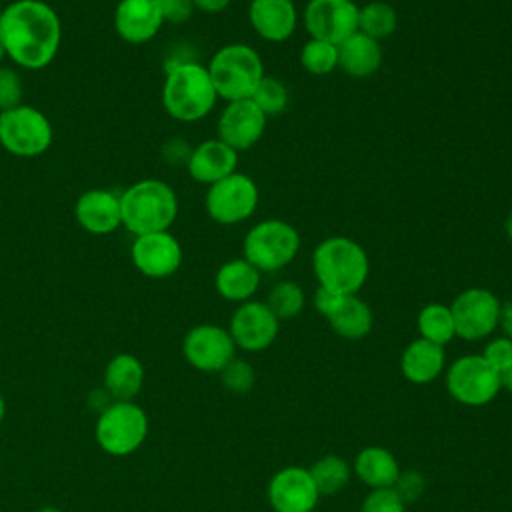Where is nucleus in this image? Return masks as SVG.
<instances>
[{
	"instance_id": "24",
	"label": "nucleus",
	"mask_w": 512,
	"mask_h": 512,
	"mask_svg": "<svg viewBox=\"0 0 512 512\" xmlns=\"http://www.w3.org/2000/svg\"><path fill=\"white\" fill-rule=\"evenodd\" d=\"M262 272L246 258L226 260L214 276L216 292L228 302H248L260 288Z\"/></svg>"
},
{
	"instance_id": "31",
	"label": "nucleus",
	"mask_w": 512,
	"mask_h": 512,
	"mask_svg": "<svg viewBox=\"0 0 512 512\" xmlns=\"http://www.w3.org/2000/svg\"><path fill=\"white\" fill-rule=\"evenodd\" d=\"M266 306L274 312L278 320H290L304 310L306 294L300 284L292 280H280L270 288Z\"/></svg>"
},
{
	"instance_id": "38",
	"label": "nucleus",
	"mask_w": 512,
	"mask_h": 512,
	"mask_svg": "<svg viewBox=\"0 0 512 512\" xmlns=\"http://www.w3.org/2000/svg\"><path fill=\"white\" fill-rule=\"evenodd\" d=\"M482 356L496 372L502 374L512 366V340L506 336H496L488 340L482 350Z\"/></svg>"
},
{
	"instance_id": "1",
	"label": "nucleus",
	"mask_w": 512,
	"mask_h": 512,
	"mask_svg": "<svg viewBox=\"0 0 512 512\" xmlns=\"http://www.w3.org/2000/svg\"><path fill=\"white\" fill-rule=\"evenodd\" d=\"M0 40L20 68L40 70L48 66L62 42V22L56 10L42 0H14L2 10Z\"/></svg>"
},
{
	"instance_id": "2",
	"label": "nucleus",
	"mask_w": 512,
	"mask_h": 512,
	"mask_svg": "<svg viewBox=\"0 0 512 512\" xmlns=\"http://www.w3.org/2000/svg\"><path fill=\"white\" fill-rule=\"evenodd\" d=\"M218 100L208 68L182 60L166 68L162 106L178 122H198L208 116Z\"/></svg>"
},
{
	"instance_id": "48",
	"label": "nucleus",
	"mask_w": 512,
	"mask_h": 512,
	"mask_svg": "<svg viewBox=\"0 0 512 512\" xmlns=\"http://www.w3.org/2000/svg\"><path fill=\"white\" fill-rule=\"evenodd\" d=\"M34 512H62V510L56 508V506H42V508H38V510H34Z\"/></svg>"
},
{
	"instance_id": "30",
	"label": "nucleus",
	"mask_w": 512,
	"mask_h": 512,
	"mask_svg": "<svg viewBox=\"0 0 512 512\" xmlns=\"http://www.w3.org/2000/svg\"><path fill=\"white\" fill-rule=\"evenodd\" d=\"M396 26H398V16L394 6L388 2L374 0L364 4L358 12V32L378 42L392 36Z\"/></svg>"
},
{
	"instance_id": "27",
	"label": "nucleus",
	"mask_w": 512,
	"mask_h": 512,
	"mask_svg": "<svg viewBox=\"0 0 512 512\" xmlns=\"http://www.w3.org/2000/svg\"><path fill=\"white\" fill-rule=\"evenodd\" d=\"M326 320L330 328L344 340H362L372 332L374 326L372 308L358 294H346L340 306Z\"/></svg>"
},
{
	"instance_id": "23",
	"label": "nucleus",
	"mask_w": 512,
	"mask_h": 512,
	"mask_svg": "<svg viewBox=\"0 0 512 512\" xmlns=\"http://www.w3.org/2000/svg\"><path fill=\"white\" fill-rule=\"evenodd\" d=\"M146 370L138 356L120 352L112 356L102 374V388L112 400H134L144 386Z\"/></svg>"
},
{
	"instance_id": "26",
	"label": "nucleus",
	"mask_w": 512,
	"mask_h": 512,
	"mask_svg": "<svg viewBox=\"0 0 512 512\" xmlns=\"http://www.w3.org/2000/svg\"><path fill=\"white\" fill-rule=\"evenodd\" d=\"M352 474H356L370 490L392 488L400 474V464L388 448L364 446L352 462Z\"/></svg>"
},
{
	"instance_id": "43",
	"label": "nucleus",
	"mask_w": 512,
	"mask_h": 512,
	"mask_svg": "<svg viewBox=\"0 0 512 512\" xmlns=\"http://www.w3.org/2000/svg\"><path fill=\"white\" fill-rule=\"evenodd\" d=\"M498 328L502 330V336L512 340V300L502 302L500 318H498Z\"/></svg>"
},
{
	"instance_id": "19",
	"label": "nucleus",
	"mask_w": 512,
	"mask_h": 512,
	"mask_svg": "<svg viewBox=\"0 0 512 512\" xmlns=\"http://www.w3.org/2000/svg\"><path fill=\"white\" fill-rule=\"evenodd\" d=\"M76 222L90 234L104 236L122 226L120 194L104 188L86 190L74 204Z\"/></svg>"
},
{
	"instance_id": "47",
	"label": "nucleus",
	"mask_w": 512,
	"mask_h": 512,
	"mask_svg": "<svg viewBox=\"0 0 512 512\" xmlns=\"http://www.w3.org/2000/svg\"><path fill=\"white\" fill-rule=\"evenodd\" d=\"M4 416H6V400H4V396L0 394V424L4 422Z\"/></svg>"
},
{
	"instance_id": "37",
	"label": "nucleus",
	"mask_w": 512,
	"mask_h": 512,
	"mask_svg": "<svg viewBox=\"0 0 512 512\" xmlns=\"http://www.w3.org/2000/svg\"><path fill=\"white\" fill-rule=\"evenodd\" d=\"M424 488H426V478L418 470H400V474L392 486V490L400 496V500L404 504L416 502L422 496Z\"/></svg>"
},
{
	"instance_id": "35",
	"label": "nucleus",
	"mask_w": 512,
	"mask_h": 512,
	"mask_svg": "<svg viewBox=\"0 0 512 512\" xmlns=\"http://www.w3.org/2000/svg\"><path fill=\"white\" fill-rule=\"evenodd\" d=\"M24 86L20 74L10 66H0V112L22 104Z\"/></svg>"
},
{
	"instance_id": "9",
	"label": "nucleus",
	"mask_w": 512,
	"mask_h": 512,
	"mask_svg": "<svg viewBox=\"0 0 512 512\" xmlns=\"http://www.w3.org/2000/svg\"><path fill=\"white\" fill-rule=\"evenodd\" d=\"M446 390L462 406L482 408L502 390L500 372H496L482 354H466L446 368Z\"/></svg>"
},
{
	"instance_id": "16",
	"label": "nucleus",
	"mask_w": 512,
	"mask_h": 512,
	"mask_svg": "<svg viewBox=\"0 0 512 512\" xmlns=\"http://www.w3.org/2000/svg\"><path fill=\"white\" fill-rule=\"evenodd\" d=\"M182 246L174 234L150 232L134 236L130 258L136 270L148 278H168L182 264Z\"/></svg>"
},
{
	"instance_id": "44",
	"label": "nucleus",
	"mask_w": 512,
	"mask_h": 512,
	"mask_svg": "<svg viewBox=\"0 0 512 512\" xmlns=\"http://www.w3.org/2000/svg\"><path fill=\"white\" fill-rule=\"evenodd\" d=\"M232 0H192L194 8L206 14H218L230 6Z\"/></svg>"
},
{
	"instance_id": "10",
	"label": "nucleus",
	"mask_w": 512,
	"mask_h": 512,
	"mask_svg": "<svg viewBox=\"0 0 512 512\" xmlns=\"http://www.w3.org/2000/svg\"><path fill=\"white\" fill-rule=\"evenodd\" d=\"M258 198L260 192L256 182L248 174L232 172L208 186L204 208L214 222L222 226H234L254 214Z\"/></svg>"
},
{
	"instance_id": "14",
	"label": "nucleus",
	"mask_w": 512,
	"mask_h": 512,
	"mask_svg": "<svg viewBox=\"0 0 512 512\" xmlns=\"http://www.w3.org/2000/svg\"><path fill=\"white\" fill-rule=\"evenodd\" d=\"M228 332L236 348L244 352H262L270 348L280 332V320L260 300L238 304L230 316Z\"/></svg>"
},
{
	"instance_id": "17",
	"label": "nucleus",
	"mask_w": 512,
	"mask_h": 512,
	"mask_svg": "<svg viewBox=\"0 0 512 512\" xmlns=\"http://www.w3.org/2000/svg\"><path fill=\"white\" fill-rule=\"evenodd\" d=\"M264 130L266 116L250 98L228 102L216 122L218 138L236 152L252 148L264 136Z\"/></svg>"
},
{
	"instance_id": "18",
	"label": "nucleus",
	"mask_w": 512,
	"mask_h": 512,
	"mask_svg": "<svg viewBox=\"0 0 512 512\" xmlns=\"http://www.w3.org/2000/svg\"><path fill=\"white\" fill-rule=\"evenodd\" d=\"M158 0H120L114 10L116 34L128 44H146L162 28Z\"/></svg>"
},
{
	"instance_id": "46",
	"label": "nucleus",
	"mask_w": 512,
	"mask_h": 512,
	"mask_svg": "<svg viewBox=\"0 0 512 512\" xmlns=\"http://www.w3.org/2000/svg\"><path fill=\"white\" fill-rule=\"evenodd\" d=\"M504 232H506L508 240L512 242V210H510V214L506 216V222H504Z\"/></svg>"
},
{
	"instance_id": "11",
	"label": "nucleus",
	"mask_w": 512,
	"mask_h": 512,
	"mask_svg": "<svg viewBox=\"0 0 512 512\" xmlns=\"http://www.w3.org/2000/svg\"><path fill=\"white\" fill-rule=\"evenodd\" d=\"M500 298L488 288L472 286L462 290L450 304L456 336L466 342L488 338L498 328Z\"/></svg>"
},
{
	"instance_id": "41",
	"label": "nucleus",
	"mask_w": 512,
	"mask_h": 512,
	"mask_svg": "<svg viewBox=\"0 0 512 512\" xmlns=\"http://www.w3.org/2000/svg\"><path fill=\"white\" fill-rule=\"evenodd\" d=\"M344 296H346V294H340V292H334V290H330V288L318 286L316 292H314L312 302H314V308L318 310V314H322L324 318H328V316L340 306V302H342Z\"/></svg>"
},
{
	"instance_id": "42",
	"label": "nucleus",
	"mask_w": 512,
	"mask_h": 512,
	"mask_svg": "<svg viewBox=\"0 0 512 512\" xmlns=\"http://www.w3.org/2000/svg\"><path fill=\"white\" fill-rule=\"evenodd\" d=\"M112 402H114V400H112V396H110L104 388L92 390V392L88 394V406H90V410H92V412H96V416H98L102 410H106Z\"/></svg>"
},
{
	"instance_id": "12",
	"label": "nucleus",
	"mask_w": 512,
	"mask_h": 512,
	"mask_svg": "<svg viewBox=\"0 0 512 512\" xmlns=\"http://www.w3.org/2000/svg\"><path fill=\"white\" fill-rule=\"evenodd\" d=\"M182 356L198 372L220 374V370L236 358V344L228 328L218 324H196L184 334Z\"/></svg>"
},
{
	"instance_id": "8",
	"label": "nucleus",
	"mask_w": 512,
	"mask_h": 512,
	"mask_svg": "<svg viewBox=\"0 0 512 512\" xmlns=\"http://www.w3.org/2000/svg\"><path fill=\"white\" fill-rule=\"evenodd\" d=\"M54 132L48 116L34 106L18 104L0 112V146L18 158H36L52 144Z\"/></svg>"
},
{
	"instance_id": "22",
	"label": "nucleus",
	"mask_w": 512,
	"mask_h": 512,
	"mask_svg": "<svg viewBox=\"0 0 512 512\" xmlns=\"http://www.w3.org/2000/svg\"><path fill=\"white\" fill-rule=\"evenodd\" d=\"M446 368L444 346L428 342L424 338L412 340L400 356V372L412 384H430L434 382Z\"/></svg>"
},
{
	"instance_id": "34",
	"label": "nucleus",
	"mask_w": 512,
	"mask_h": 512,
	"mask_svg": "<svg viewBox=\"0 0 512 512\" xmlns=\"http://www.w3.org/2000/svg\"><path fill=\"white\" fill-rule=\"evenodd\" d=\"M220 380L226 390H230L234 394H246L256 384V372L250 362H246L242 358H232L220 370Z\"/></svg>"
},
{
	"instance_id": "36",
	"label": "nucleus",
	"mask_w": 512,
	"mask_h": 512,
	"mask_svg": "<svg viewBox=\"0 0 512 512\" xmlns=\"http://www.w3.org/2000/svg\"><path fill=\"white\" fill-rule=\"evenodd\" d=\"M360 512H406V504L392 488L370 490L360 506Z\"/></svg>"
},
{
	"instance_id": "21",
	"label": "nucleus",
	"mask_w": 512,
	"mask_h": 512,
	"mask_svg": "<svg viewBox=\"0 0 512 512\" xmlns=\"http://www.w3.org/2000/svg\"><path fill=\"white\" fill-rule=\"evenodd\" d=\"M238 152L220 138H210L192 148L188 158V174L200 184H214L224 176L236 172Z\"/></svg>"
},
{
	"instance_id": "4",
	"label": "nucleus",
	"mask_w": 512,
	"mask_h": 512,
	"mask_svg": "<svg viewBox=\"0 0 512 512\" xmlns=\"http://www.w3.org/2000/svg\"><path fill=\"white\" fill-rule=\"evenodd\" d=\"M122 226L134 236L164 232L178 216V196L170 184L144 178L120 194Z\"/></svg>"
},
{
	"instance_id": "20",
	"label": "nucleus",
	"mask_w": 512,
	"mask_h": 512,
	"mask_svg": "<svg viewBox=\"0 0 512 512\" xmlns=\"http://www.w3.org/2000/svg\"><path fill=\"white\" fill-rule=\"evenodd\" d=\"M248 20L266 42H284L298 26V10L292 0H252Z\"/></svg>"
},
{
	"instance_id": "3",
	"label": "nucleus",
	"mask_w": 512,
	"mask_h": 512,
	"mask_svg": "<svg viewBox=\"0 0 512 512\" xmlns=\"http://www.w3.org/2000/svg\"><path fill=\"white\" fill-rule=\"evenodd\" d=\"M312 272L318 286L340 294H358L370 274L366 250L352 238H324L312 252Z\"/></svg>"
},
{
	"instance_id": "45",
	"label": "nucleus",
	"mask_w": 512,
	"mask_h": 512,
	"mask_svg": "<svg viewBox=\"0 0 512 512\" xmlns=\"http://www.w3.org/2000/svg\"><path fill=\"white\" fill-rule=\"evenodd\" d=\"M500 382H502V388L512 394V366L500 374Z\"/></svg>"
},
{
	"instance_id": "15",
	"label": "nucleus",
	"mask_w": 512,
	"mask_h": 512,
	"mask_svg": "<svg viewBox=\"0 0 512 512\" xmlns=\"http://www.w3.org/2000/svg\"><path fill=\"white\" fill-rule=\"evenodd\" d=\"M266 496L274 512H314L320 492L304 466H286L272 474Z\"/></svg>"
},
{
	"instance_id": "50",
	"label": "nucleus",
	"mask_w": 512,
	"mask_h": 512,
	"mask_svg": "<svg viewBox=\"0 0 512 512\" xmlns=\"http://www.w3.org/2000/svg\"><path fill=\"white\" fill-rule=\"evenodd\" d=\"M2 10H4V6H2V4H0V18H2Z\"/></svg>"
},
{
	"instance_id": "28",
	"label": "nucleus",
	"mask_w": 512,
	"mask_h": 512,
	"mask_svg": "<svg viewBox=\"0 0 512 512\" xmlns=\"http://www.w3.org/2000/svg\"><path fill=\"white\" fill-rule=\"evenodd\" d=\"M416 328L420 338L438 346H446L456 336L452 310L450 306L440 302H430L420 308L416 316Z\"/></svg>"
},
{
	"instance_id": "40",
	"label": "nucleus",
	"mask_w": 512,
	"mask_h": 512,
	"mask_svg": "<svg viewBox=\"0 0 512 512\" xmlns=\"http://www.w3.org/2000/svg\"><path fill=\"white\" fill-rule=\"evenodd\" d=\"M192 154V148L188 146L186 140L182 138H170L162 144L160 148V156L166 164L178 166V164H188V158Z\"/></svg>"
},
{
	"instance_id": "39",
	"label": "nucleus",
	"mask_w": 512,
	"mask_h": 512,
	"mask_svg": "<svg viewBox=\"0 0 512 512\" xmlns=\"http://www.w3.org/2000/svg\"><path fill=\"white\" fill-rule=\"evenodd\" d=\"M158 6L164 22H170V24L188 22L196 10L192 0H158Z\"/></svg>"
},
{
	"instance_id": "49",
	"label": "nucleus",
	"mask_w": 512,
	"mask_h": 512,
	"mask_svg": "<svg viewBox=\"0 0 512 512\" xmlns=\"http://www.w3.org/2000/svg\"><path fill=\"white\" fill-rule=\"evenodd\" d=\"M6 58V50H4V44H2V40H0V66H2V60Z\"/></svg>"
},
{
	"instance_id": "6",
	"label": "nucleus",
	"mask_w": 512,
	"mask_h": 512,
	"mask_svg": "<svg viewBox=\"0 0 512 512\" xmlns=\"http://www.w3.org/2000/svg\"><path fill=\"white\" fill-rule=\"evenodd\" d=\"M148 414L134 400H114L96 416V444L110 456L124 458L134 454L148 438Z\"/></svg>"
},
{
	"instance_id": "33",
	"label": "nucleus",
	"mask_w": 512,
	"mask_h": 512,
	"mask_svg": "<svg viewBox=\"0 0 512 512\" xmlns=\"http://www.w3.org/2000/svg\"><path fill=\"white\" fill-rule=\"evenodd\" d=\"M250 100L264 112L266 118L276 116V114L284 112L288 106V90H286L284 82H280L274 76L264 74V78L256 86L254 94L250 96Z\"/></svg>"
},
{
	"instance_id": "29",
	"label": "nucleus",
	"mask_w": 512,
	"mask_h": 512,
	"mask_svg": "<svg viewBox=\"0 0 512 512\" xmlns=\"http://www.w3.org/2000/svg\"><path fill=\"white\" fill-rule=\"evenodd\" d=\"M308 470L320 496L338 494L350 482L352 476V466L342 456L336 454L320 456Z\"/></svg>"
},
{
	"instance_id": "5",
	"label": "nucleus",
	"mask_w": 512,
	"mask_h": 512,
	"mask_svg": "<svg viewBox=\"0 0 512 512\" xmlns=\"http://www.w3.org/2000/svg\"><path fill=\"white\" fill-rule=\"evenodd\" d=\"M208 74L218 98L226 102L246 100L264 78V62L248 44H226L208 62Z\"/></svg>"
},
{
	"instance_id": "25",
	"label": "nucleus",
	"mask_w": 512,
	"mask_h": 512,
	"mask_svg": "<svg viewBox=\"0 0 512 512\" xmlns=\"http://www.w3.org/2000/svg\"><path fill=\"white\" fill-rule=\"evenodd\" d=\"M382 64V46L378 40L354 32L338 44V68L352 78H368Z\"/></svg>"
},
{
	"instance_id": "32",
	"label": "nucleus",
	"mask_w": 512,
	"mask_h": 512,
	"mask_svg": "<svg viewBox=\"0 0 512 512\" xmlns=\"http://www.w3.org/2000/svg\"><path fill=\"white\" fill-rule=\"evenodd\" d=\"M300 64L312 76H326L338 68V46L310 38L300 50Z\"/></svg>"
},
{
	"instance_id": "13",
	"label": "nucleus",
	"mask_w": 512,
	"mask_h": 512,
	"mask_svg": "<svg viewBox=\"0 0 512 512\" xmlns=\"http://www.w3.org/2000/svg\"><path fill=\"white\" fill-rule=\"evenodd\" d=\"M358 12L354 0H308L302 20L310 38L338 46L358 32Z\"/></svg>"
},
{
	"instance_id": "7",
	"label": "nucleus",
	"mask_w": 512,
	"mask_h": 512,
	"mask_svg": "<svg viewBox=\"0 0 512 512\" xmlns=\"http://www.w3.org/2000/svg\"><path fill=\"white\" fill-rule=\"evenodd\" d=\"M300 250L298 230L278 218L254 224L242 242V258L260 272H278L286 268Z\"/></svg>"
}]
</instances>
